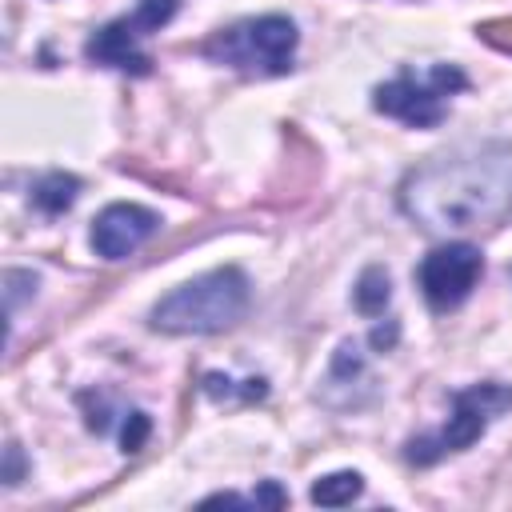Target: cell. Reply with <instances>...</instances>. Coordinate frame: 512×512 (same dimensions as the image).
<instances>
[{"label":"cell","instance_id":"cell-18","mask_svg":"<svg viewBox=\"0 0 512 512\" xmlns=\"http://www.w3.org/2000/svg\"><path fill=\"white\" fill-rule=\"evenodd\" d=\"M252 504H256V508H284V504H288V492H284L276 480H264V484L252 492Z\"/></svg>","mask_w":512,"mask_h":512},{"label":"cell","instance_id":"cell-13","mask_svg":"<svg viewBox=\"0 0 512 512\" xmlns=\"http://www.w3.org/2000/svg\"><path fill=\"white\" fill-rule=\"evenodd\" d=\"M200 388H204V396H212V400H232V396H240V400H264L268 396V384L256 376V380H248L244 388H236V380H228V376H220V372H208L204 380H200Z\"/></svg>","mask_w":512,"mask_h":512},{"label":"cell","instance_id":"cell-12","mask_svg":"<svg viewBox=\"0 0 512 512\" xmlns=\"http://www.w3.org/2000/svg\"><path fill=\"white\" fill-rule=\"evenodd\" d=\"M360 492H364V476L352 472V468H344V472L320 476V480L308 488V500L320 504V508H344V504H352Z\"/></svg>","mask_w":512,"mask_h":512},{"label":"cell","instance_id":"cell-4","mask_svg":"<svg viewBox=\"0 0 512 512\" xmlns=\"http://www.w3.org/2000/svg\"><path fill=\"white\" fill-rule=\"evenodd\" d=\"M512 408V384H496V380H480V384H468L460 392H452V412H448V424L440 432H424V436H412L404 444V460L416 464V468H432L440 464L444 456L452 452H464L472 448L488 424Z\"/></svg>","mask_w":512,"mask_h":512},{"label":"cell","instance_id":"cell-9","mask_svg":"<svg viewBox=\"0 0 512 512\" xmlns=\"http://www.w3.org/2000/svg\"><path fill=\"white\" fill-rule=\"evenodd\" d=\"M316 400L328 404L332 412H356L376 400V380L368 372V360L360 352V340H340L332 352V364L316 388Z\"/></svg>","mask_w":512,"mask_h":512},{"label":"cell","instance_id":"cell-10","mask_svg":"<svg viewBox=\"0 0 512 512\" xmlns=\"http://www.w3.org/2000/svg\"><path fill=\"white\" fill-rule=\"evenodd\" d=\"M76 196H80V180H76L72 172H48V176H40V180L32 184V204H36L44 216L68 212V208L76 204Z\"/></svg>","mask_w":512,"mask_h":512},{"label":"cell","instance_id":"cell-3","mask_svg":"<svg viewBox=\"0 0 512 512\" xmlns=\"http://www.w3.org/2000/svg\"><path fill=\"white\" fill-rule=\"evenodd\" d=\"M296 40H300L296 24L288 16L268 12V16H248L212 32L200 44V56L240 76H284L292 72Z\"/></svg>","mask_w":512,"mask_h":512},{"label":"cell","instance_id":"cell-7","mask_svg":"<svg viewBox=\"0 0 512 512\" xmlns=\"http://www.w3.org/2000/svg\"><path fill=\"white\" fill-rule=\"evenodd\" d=\"M156 232H160V216H156L152 208L120 200V204H108V208L92 220L88 240H92V252H96L100 260H124V256L140 252Z\"/></svg>","mask_w":512,"mask_h":512},{"label":"cell","instance_id":"cell-20","mask_svg":"<svg viewBox=\"0 0 512 512\" xmlns=\"http://www.w3.org/2000/svg\"><path fill=\"white\" fill-rule=\"evenodd\" d=\"M200 504H204V508H212V504H232V508H252V500H244V496H236V492H216V496H204Z\"/></svg>","mask_w":512,"mask_h":512},{"label":"cell","instance_id":"cell-5","mask_svg":"<svg viewBox=\"0 0 512 512\" xmlns=\"http://www.w3.org/2000/svg\"><path fill=\"white\" fill-rule=\"evenodd\" d=\"M468 88V76L456 64H432L428 72L400 68L392 80L372 88V108L408 128H436L448 116V100Z\"/></svg>","mask_w":512,"mask_h":512},{"label":"cell","instance_id":"cell-6","mask_svg":"<svg viewBox=\"0 0 512 512\" xmlns=\"http://www.w3.org/2000/svg\"><path fill=\"white\" fill-rule=\"evenodd\" d=\"M480 276H484V256L468 240H448V244L432 248L416 268L420 296L432 312L460 308L472 296V288L480 284Z\"/></svg>","mask_w":512,"mask_h":512},{"label":"cell","instance_id":"cell-2","mask_svg":"<svg viewBox=\"0 0 512 512\" xmlns=\"http://www.w3.org/2000/svg\"><path fill=\"white\" fill-rule=\"evenodd\" d=\"M252 304V284L244 268L224 264L212 272H200L172 288L148 316V324L164 336H216L244 320Z\"/></svg>","mask_w":512,"mask_h":512},{"label":"cell","instance_id":"cell-17","mask_svg":"<svg viewBox=\"0 0 512 512\" xmlns=\"http://www.w3.org/2000/svg\"><path fill=\"white\" fill-rule=\"evenodd\" d=\"M396 340H400V324H396V320H384V324H376V328L368 332V344H372L376 352H392Z\"/></svg>","mask_w":512,"mask_h":512},{"label":"cell","instance_id":"cell-16","mask_svg":"<svg viewBox=\"0 0 512 512\" xmlns=\"http://www.w3.org/2000/svg\"><path fill=\"white\" fill-rule=\"evenodd\" d=\"M76 400H80V408H84L88 432L108 436V432H112V404H108V396H104V392H80Z\"/></svg>","mask_w":512,"mask_h":512},{"label":"cell","instance_id":"cell-15","mask_svg":"<svg viewBox=\"0 0 512 512\" xmlns=\"http://www.w3.org/2000/svg\"><path fill=\"white\" fill-rule=\"evenodd\" d=\"M152 436V416L144 408H128L124 412V424H120V452L124 456H136Z\"/></svg>","mask_w":512,"mask_h":512},{"label":"cell","instance_id":"cell-8","mask_svg":"<svg viewBox=\"0 0 512 512\" xmlns=\"http://www.w3.org/2000/svg\"><path fill=\"white\" fill-rule=\"evenodd\" d=\"M152 36L144 28V20L136 12L128 16H116L108 24H100L88 44H84V60L88 64H100V68H116V72H128V76H148L152 72V56L140 48V40Z\"/></svg>","mask_w":512,"mask_h":512},{"label":"cell","instance_id":"cell-19","mask_svg":"<svg viewBox=\"0 0 512 512\" xmlns=\"http://www.w3.org/2000/svg\"><path fill=\"white\" fill-rule=\"evenodd\" d=\"M24 480V452H20V444L12 440L8 448H4V484H20Z\"/></svg>","mask_w":512,"mask_h":512},{"label":"cell","instance_id":"cell-11","mask_svg":"<svg viewBox=\"0 0 512 512\" xmlns=\"http://www.w3.org/2000/svg\"><path fill=\"white\" fill-rule=\"evenodd\" d=\"M388 300H392V276H388V268L368 264V268L360 272L356 288H352V304H356V312L376 320V316H384Z\"/></svg>","mask_w":512,"mask_h":512},{"label":"cell","instance_id":"cell-1","mask_svg":"<svg viewBox=\"0 0 512 512\" xmlns=\"http://www.w3.org/2000/svg\"><path fill=\"white\" fill-rule=\"evenodd\" d=\"M400 212L432 236L496 228L512 208V152L504 144H464L440 152L400 180Z\"/></svg>","mask_w":512,"mask_h":512},{"label":"cell","instance_id":"cell-14","mask_svg":"<svg viewBox=\"0 0 512 512\" xmlns=\"http://www.w3.org/2000/svg\"><path fill=\"white\" fill-rule=\"evenodd\" d=\"M36 288H40V276L36 272H28V268H8L4 272V312H8V320H16L20 304L28 296H36Z\"/></svg>","mask_w":512,"mask_h":512}]
</instances>
